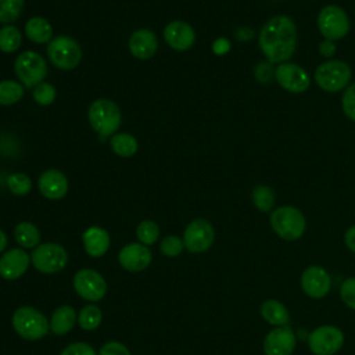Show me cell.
Listing matches in <instances>:
<instances>
[{
  "label": "cell",
  "instance_id": "60d3db41",
  "mask_svg": "<svg viewBox=\"0 0 355 355\" xmlns=\"http://www.w3.org/2000/svg\"><path fill=\"white\" fill-rule=\"evenodd\" d=\"M229 49H230V43H229V40H227L226 37H219V39H216V40L214 42V44H212V50H214V53L218 54V55L226 54V53L229 51Z\"/></svg>",
  "mask_w": 355,
  "mask_h": 355
},
{
  "label": "cell",
  "instance_id": "836d02e7",
  "mask_svg": "<svg viewBox=\"0 0 355 355\" xmlns=\"http://www.w3.org/2000/svg\"><path fill=\"white\" fill-rule=\"evenodd\" d=\"M183 248H184L183 239H180L179 236H175V234L164 237L159 244V251L162 252V255H165L168 258L179 257L182 254Z\"/></svg>",
  "mask_w": 355,
  "mask_h": 355
},
{
  "label": "cell",
  "instance_id": "83f0119b",
  "mask_svg": "<svg viewBox=\"0 0 355 355\" xmlns=\"http://www.w3.org/2000/svg\"><path fill=\"white\" fill-rule=\"evenodd\" d=\"M22 42V35L19 29L14 25H4L0 28V51L14 53L19 49Z\"/></svg>",
  "mask_w": 355,
  "mask_h": 355
},
{
  "label": "cell",
  "instance_id": "7a4b0ae2",
  "mask_svg": "<svg viewBox=\"0 0 355 355\" xmlns=\"http://www.w3.org/2000/svg\"><path fill=\"white\" fill-rule=\"evenodd\" d=\"M87 119L92 129L100 137L115 135L122 122V114L115 101L110 98L94 100L87 110Z\"/></svg>",
  "mask_w": 355,
  "mask_h": 355
},
{
  "label": "cell",
  "instance_id": "484cf974",
  "mask_svg": "<svg viewBox=\"0 0 355 355\" xmlns=\"http://www.w3.org/2000/svg\"><path fill=\"white\" fill-rule=\"evenodd\" d=\"M110 146H111V150L122 158H129V157L135 155L139 148V143H137L136 137L132 136L130 133L112 135L111 140H110Z\"/></svg>",
  "mask_w": 355,
  "mask_h": 355
},
{
  "label": "cell",
  "instance_id": "4316f807",
  "mask_svg": "<svg viewBox=\"0 0 355 355\" xmlns=\"http://www.w3.org/2000/svg\"><path fill=\"white\" fill-rule=\"evenodd\" d=\"M25 94V86L21 82L6 79L0 80V105H12Z\"/></svg>",
  "mask_w": 355,
  "mask_h": 355
},
{
  "label": "cell",
  "instance_id": "ee69618b",
  "mask_svg": "<svg viewBox=\"0 0 355 355\" xmlns=\"http://www.w3.org/2000/svg\"><path fill=\"white\" fill-rule=\"evenodd\" d=\"M6 247H7V236H6V233L0 229V252H3V251L6 250Z\"/></svg>",
  "mask_w": 355,
  "mask_h": 355
},
{
  "label": "cell",
  "instance_id": "2e32d148",
  "mask_svg": "<svg viewBox=\"0 0 355 355\" xmlns=\"http://www.w3.org/2000/svg\"><path fill=\"white\" fill-rule=\"evenodd\" d=\"M118 261L125 270L141 272L150 266L153 254L150 248L141 243H129L121 248Z\"/></svg>",
  "mask_w": 355,
  "mask_h": 355
},
{
  "label": "cell",
  "instance_id": "cb8c5ba5",
  "mask_svg": "<svg viewBox=\"0 0 355 355\" xmlns=\"http://www.w3.org/2000/svg\"><path fill=\"white\" fill-rule=\"evenodd\" d=\"M261 316L270 324L279 327L286 326L290 322V313L287 308L277 300H266L261 305Z\"/></svg>",
  "mask_w": 355,
  "mask_h": 355
},
{
  "label": "cell",
  "instance_id": "ffe728a7",
  "mask_svg": "<svg viewBox=\"0 0 355 355\" xmlns=\"http://www.w3.org/2000/svg\"><path fill=\"white\" fill-rule=\"evenodd\" d=\"M128 47L133 57L139 60H148L155 54L158 49V39L153 31L141 28L130 35Z\"/></svg>",
  "mask_w": 355,
  "mask_h": 355
},
{
  "label": "cell",
  "instance_id": "5bb4252c",
  "mask_svg": "<svg viewBox=\"0 0 355 355\" xmlns=\"http://www.w3.org/2000/svg\"><path fill=\"white\" fill-rule=\"evenodd\" d=\"M295 333L286 324L270 330L263 340L262 348L265 355H291L295 349Z\"/></svg>",
  "mask_w": 355,
  "mask_h": 355
},
{
  "label": "cell",
  "instance_id": "603a6c76",
  "mask_svg": "<svg viewBox=\"0 0 355 355\" xmlns=\"http://www.w3.org/2000/svg\"><path fill=\"white\" fill-rule=\"evenodd\" d=\"M25 35L28 39L37 44L50 43L53 39L51 24L43 17H32L25 24Z\"/></svg>",
  "mask_w": 355,
  "mask_h": 355
},
{
  "label": "cell",
  "instance_id": "30bf717a",
  "mask_svg": "<svg viewBox=\"0 0 355 355\" xmlns=\"http://www.w3.org/2000/svg\"><path fill=\"white\" fill-rule=\"evenodd\" d=\"M215 240V230L211 222L198 218L191 220L183 232L184 248L191 254H200L207 251Z\"/></svg>",
  "mask_w": 355,
  "mask_h": 355
},
{
  "label": "cell",
  "instance_id": "52a82bcc",
  "mask_svg": "<svg viewBox=\"0 0 355 355\" xmlns=\"http://www.w3.org/2000/svg\"><path fill=\"white\" fill-rule=\"evenodd\" d=\"M14 72L25 87H36L47 75V62L39 53L28 50L15 58Z\"/></svg>",
  "mask_w": 355,
  "mask_h": 355
},
{
  "label": "cell",
  "instance_id": "44dd1931",
  "mask_svg": "<svg viewBox=\"0 0 355 355\" xmlns=\"http://www.w3.org/2000/svg\"><path fill=\"white\" fill-rule=\"evenodd\" d=\"M82 241L85 251L93 258L103 257L108 251L111 244L108 232L100 226L87 227L82 234Z\"/></svg>",
  "mask_w": 355,
  "mask_h": 355
},
{
  "label": "cell",
  "instance_id": "1f68e13d",
  "mask_svg": "<svg viewBox=\"0 0 355 355\" xmlns=\"http://www.w3.org/2000/svg\"><path fill=\"white\" fill-rule=\"evenodd\" d=\"M136 237L139 239V243H141L147 247L153 245L157 243V240L159 237V227L155 222L146 219L137 225Z\"/></svg>",
  "mask_w": 355,
  "mask_h": 355
},
{
  "label": "cell",
  "instance_id": "d6986e66",
  "mask_svg": "<svg viewBox=\"0 0 355 355\" xmlns=\"http://www.w3.org/2000/svg\"><path fill=\"white\" fill-rule=\"evenodd\" d=\"M68 179L58 169H47L37 179V189L47 200H61L68 193Z\"/></svg>",
  "mask_w": 355,
  "mask_h": 355
},
{
  "label": "cell",
  "instance_id": "d6a6232c",
  "mask_svg": "<svg viewBox=\"0 0 355 355\" xmlns=\"http://www.w3.org/2000/svg\"><path fill=\"white\" fill-rule=\"evenodd\" d=\"M7 187L15 196H26L32 189V180L26 173L14 172L7 178Z\"/></svg>",
  "mask_w": 355,
  "mask_h": 355
},
{
  "label": "cell",
  "instance_id": "b9f144b4",
  "mask_svg": "<svg viewBox=\"0 0 355 355\" xmlns=\"http://www.w3.org/2000/svg\"><path fill=\"white\" fill-rule=\"evenodd\" d=\"M319 53L323 55V57H331L334 53H336V44L333 40H329V39H324L320 44H319Z\"/></svg>",
  "mask_w": 355,
  "mask_h": 355
},
{
  "label": "cell",
  "instance_id": "8d00e7d4",
  "mask_svg": "<svg viewBox=\"0 0 355 355\" xmlns=\"http://www.w3.org/2000/svg\"><path fill=\"white\" fill-rule=\"evenodd\" d=\"M341 105L344 114L351 121H355V83H351L344 90V94L341 97Z\"/></svg>",
  "mask_w": 355,
  "mask_h": 355
},
{
  "label": "cell",
  "instance_id": "e0dca14e",
  "mask_svg": "<svg viewBox=\"0 0 355 355\" xmlns=\"http://www.w3.org/2000/svg\"><path fill=\"white\" fill-rule=\"evenodd\" d=\"M165 43L176 51H186L196 42L194 28L184 21H172L164 28Z\"/></svg>",
  "mask_w": 355,
  "mask_h": 355
},
{
  "label": "cell",
  "instance_id": "d4e9b609",
  "mask_svg": "<svg viewBox=\"0 0 355 355\" xmlns=\"http://www.w3.org/2000/svg\"><path fill=\"white\" fill-rule=\"evenodd\" d=\"M14 239L22 248H36L40 244V232L32 222H19L14 227Z\"/></svg>",
  "mask_w": 355,
  "mask_h": 355
},
{
  "label": "cell",
  "instance_id": "6da1fadb",
  "mask_svg": "<svg viewBox=\"0 0 355 355\" xmlns=\"http://www.w3.org/2000/svg\"><path fill=\"white\" fill-rule=\"evenodd\" d=\"M259 49L272 64L287 62L297 49V26L287 15L269 18L259 32Z\"/></svg>",
  "mask_w": 355,
  "mask_h": 355
},
{
  "label": "cell",
  "instance_id": "5b68a950",
  "mask_svg": "<svg viewBox=\"0 0 355 355\" xmlns=\"http://www.w3.org/2000/svg\"><path fill=\"white\" fill-rule=\"evenodd\" d=\"M46 51L50 62L55 68L64 71L76 68L82 60V49L79 43L65 35L53 37L51 42L47 44Z\"/></svg>",
  "mask_w": 355,
  "mask_h": 355
},
{
  "label": "cell",
  "instance_id": "4dcf8cb0",
  "mask_svg": "<svg viewBox=\"0 0 355 355\" xmlns=\"http://www.w3.org/2000/svg\"><path fill=\"white\" fill-rule=\"evenodd\" d=\"M25 0H0V24L8 25L17 21L24 11Z\"/></svg>",
  "mask_w": 355,
  "mask_h": 355
},
{
  "label": "cell",
  "instance_id": "3957f363",
  "mask_svg": "<svg viewBox=\"0 0 355 355\" xmlns=\"http://www.w3.org/2000/svg\"><path fill=\"white\" fill-rule=\"evenodd\" d=\"M11 323L15 333L29 341L43 338L50 330L49 319L39 309L28 305L14 311Z\"/></svg>",
  "mask_w": 355,
  "mask_h": 355
},
{
  "label": "cell",
  "instance_id": "9c48e42d",
  "mask_svg": "<svg viewBox=\"0 0 355 355\" xmlns=\"http://www.w3.org/2000/svg\"><path fill=\"white\" fill-rule=\"evenodd\" d=\"M318 28L324 39H343L349 31V19L347 12L334 4L323 7L318 15Z\"/></svg>",
  "mask_w": 355,
  "mask_h": 355
},
{
  "label": "cell",
  "instance_id": "9a60e30c",
  "mask_svg": "<svg viewBox=\"0 0 355 355\" xmlns=\"http://www.w3.org/2000/svg\"><path fill=\"white\" fill-rule=\"evenodd\" d=\"M301 287L308 297L323 298L331 288V277L322 266L311 265L301 275Z\"/></svg>",
  "mask_w": 355,
  "mask_h": 355
},
{
  "label": "cell",
  "instance_id": "f35d334b",
  "mask_svg": "<svg viewBox=\"0 0 355 355\" xmlns=\"http://www.w3.org/2000/svg\"><path fill=\"white\" fill-rule=\"evenodd\" d=\"M98 355H130V351L119 341H108L100 348Z\"/></svg>",
  "mask_w": 355,
  "mask_h": 355
},
{
  "label": "cell",
  "instance_id": "8992f818",
  "mask_svg": "<svg viewBox=\"0 0 355 355\" xmlns=\"http://www.w3.org/2000/svg\"><path fill=\"white\" fill-rule=\"evenodd\" d=\"M351 68L340 60H330L322 62L315 71L316 85L329 93H336L348 86L351 80Z\"/></svg>",
  "mask_w": 355,
  "mask_h": 355
},
{
  "label": "cell",
  "instance_id": "ac0fdd59",
  "mask_svg": "<svg viewBox=\"0 0 355 355\" xmlns=\"http://www.w3.org/2000/svg\"><path fill=\"white\" fill-rule=\"evenodd\" d=\"M31 257L24 248H11L0 257V276L6 280H17L25 275Z\"/></svg>",
  "mask_w": 355,
  "mask_h": 355
},
{
  "label": "cell",
  "instance_id": "8fae6325",
  "mask_svg": "<svg viewBox=\"0 0 355 355\" xmlns=\"http://www.w3.org/2000/svg\"><path fill=\"white\" fill-rule=\"evenodd\" d=\"M344 344V333L331 324L316 327L308 337V347L315 355H334Z\"/></svg>",
  "mask_w": 355,
  "mask_h": 355
},
{
  "label": "cell",
  "instance_id": "4fadbf2b",
  "mask_svg": "<svg viewBox=\"0 0 355 355\" xmlns=\"http://www.w3.org/2000/svg\"><path fill=\"white\" fill-rule=\"evenodd\" d=\"M275 79L284 90L291 93H302L308 90L311 85L308 72L294 62L279 64L275 68Z\"/></svg>",
  "mask_w": 355,
  "mask_h": 355
},
{
  "label": "cell",
  "instance_id": "277c9868",
  "mask_svg": "<svg viewBox=\"0 0 355 355\" xmlns=\"http://www.w3.org/2000/svg\"><path fill=\"white\" fill-rule=\"evenodd\" d=\"M270 226L280 239L294 241L304 234L306 222L298 208L282 205L270 214Z\"/></svg>",
  "mask_w": 355,
  "mask_h": 355
},
{
  "label": "cell",
  "instance_id": "7402d4cb",
  "mask_svg": "<svg viewBox=\"0 0 355 355\" xmlns=\"http://www.w3.org/2000/svg\"><path fill=\"white\" fill-rule=\"evenodd\" d=\"M76 312L73 309V306L71 305H61L58 306L50 319V330L55 334V336H64L68 334L75 323H76Z\"/></svg>",
  "mask_w": 355,
  "mask_h": 355
},
{
  "label": "cell",
  "instance_id": "f1b7e54d",
  "mask_svg": "<svg viewBox=\"0 0 355 355\" xmlns=\"http://www.w3.org/2000/svg\"><path fill=\"white\" fill-rule=\"evenodd\" d=\"M252 202L255 205V208L261 212H269L273 209L275 207V201H276V196L275 191L265 184H259L252 190L251 194Z\"/></svg>",
  "mask_w": 355,
  "mask_h": 355
},
{
  "label": "cell",
  "instance_id": "e575fe53",
  "mask_svg": "<svg viewBox=\"0 0 355 355\" xmlns=\"http://www.w3.org/2000/svg\"><path fill=\"white\" fill-rule=\"evenodd\" d=\"M55 96H57L55 87L51 83H47V82H42L40 85H37L33 89L35 103L39 104V105H43V107L50 105L55 100Z\"/></svg>",
  "mask_w": 355,
  "mask_h": 355
},
{
  "label": "cell",
  "instance_id": "f546056e",
  "mask_svg": "<svg viewBox=\"0 0 355 355\" xmlns=\"http://www.w3.org/2000/svg\"><path fill=\"white\" fill-rule=\"evenodd\" d=\"M103 320V313L101 309L97 305L89 304L85 305L79 315H78V324L83 329V330H96Z\"/></svg>",
  "mask_w": 355,
  "mask_h": 355
},
{
  "label": "cell",
  "instance_id": "7c38bea8",
  "mask_svg": "<svg viewBox=\"0 0 355 355\" xmlns=\"http://www.w3.org/2000/svg\"><path fill=\"white\" fill-rule=\"evenodd\" d=\"M73 288L83 300L97 302L107 293V282L94 269H80L73 276Z\"/></svg>",
  "mask_w": 355,
  "mask_h": 355
},
{
  "label": "cell",
  "instance_id": "7bdbcfd3",
  "mask_svg": "<svg viewBox=\"0 0 355 355\" xmlns=\"http://www.w3.org/2000/svg\"><path fill=\"white\" fill-rule=\"evenodd\" d=\"M344 243L347 248L355 254V225L348 227L347 232L344 233Z\"/></svg>",
  "mask_w": 355,
  "mask_h": 355
},
{
  "label": "cell",
  "instance_id": "ba28073f",
  "mask_svg": "<svg viewBox=\"0 0 355 355\" xmlns=\"http://www.w3.org/2000/svg\"><path fill=\"white\" fill-rule=\"evenodd\" d=\"M31 262L36 270L51 275L62 270L68 263V254L61 244L44 243L33 248Z\"/></svg>",
  "mask_w": 355,
  "mask_h": 355
},
{
  "label": "cell",
  "instance_id": "74e56055",
  "mask_svg": "<svg viewBox=\"0 0 355 355\" xmlns=\"http://www.w3.org/2000/svg\"><path fill=\"white\" fill-rule=\"evenodd\" d=\"M60 355H98L96 354L94 348L87 343H72L67 345Z\"/></svg>",
  "mask_w": 355,
  "mask_h": 355
},
{
  "label": "cell",
  "instance_id": "d590c367",
  "mask_svg": "<svg viewBox=\"0 0 355 355\" xmlns=\"http://www.w3.org/2000/svg\"><path fill=\"white\" fill-rule=\"evenodd\" d=\"M340 297L348 308L355 311V276L348 277L341 283Z\"/></svg>",
  "mask_w": 355,
  "mask_h": 355
},
{
  "label": "cell",
  "instance_id": "ab89813d",
  "mask_svg": "<svg viewBox=\"0 0 355 355\" xmlns=\"http://www.w3.org/2000/svg\"><path fill=\"white\" fill-rule=\"evenodd\" d=\"M254 75L262 83L269 82L272 79V76H275V69L272 68V62H269V61L268 62H259L255 67Z\"/></svg>",
  "mask_w": 355,
  "mask_h": 355
}]
</instances>
